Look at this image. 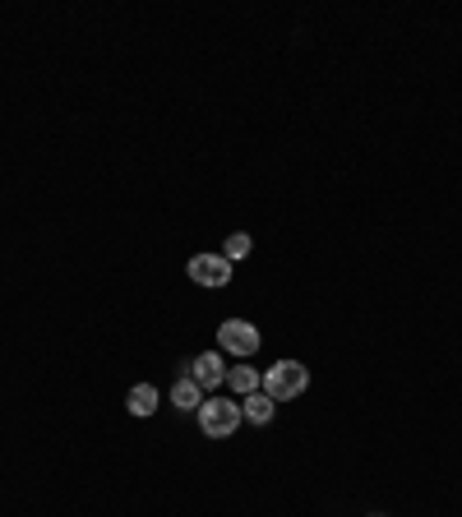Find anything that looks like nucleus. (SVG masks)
<instances>
[{
  "label": "nucleus",
  "mask_w": 462,
  "mask_h": 517,
  "mask_svg": "<svg viewBox=\"0 0 462 517\" xmlns=\"http://www.w3.org/2000/svg\"><path fill=\"white\" fill-rule=\"evenodd\" d=\"M241 402H231V397H204V407H199V429L208 434V439H231L241 425Z\"/></svg>",
  "instance_id": "obj_1"
},
{
  "label": "nucleus",
  "mask_w": 462,
  "mask_h": 517,
  "mask_svg": "<svg viewBox=\"0 0 462 517\" xmlns=\"http://www.w3.org/2000/svg\"><path fill=\"white\" fill-rule=\"evenodd\" d=\"M305 383H310V370H305L300 361H278L273 370L263 374V392L273 397V402H287V397H296V392H305Z\"/></svg>",
  "instance_id": "obj_2"
},
{
  "label": "nucleus",
  "mask_w": 462,
  "mask_h": 517,
  "mask_svg": "<svg viewBox=\"0 0 462 517\" xmlns=\"http://www.w3.org/2000/svg\"><path fill=\"white\" fill-rule=\"evenodd\" d=\"M185 272H189V282H199V287H226L231 282V259H222V254H195L185 263Z\"/></svg>",
  "instance_id": "obj_3"
},
{
  "label": "nucleus",
  "mask_w": 462,
  "mask_h": 517,
  "mask_svg": "<svg viewBox=\"0 0 462 517\" xmlns=\"http://www.w3.org/2000/svg\"><path fill=\"white\" fill-rule=\"evenodd\" d=\"M217 342H222V351H231V355H254V351H259V328L245 324V319H226V324L217 328Z\"/></svg>",
  "instance_id": "obj_4"
},
{
  "label": "nucleus",
  "mask_w": 462,
  "mask_h": 517,
  "mask_svg": "<svg viewBox=\"0 0 462 517\" xmlns=\"http://www.w3.org/2000/svg\"><path fill=\"white\" fill-rule=\"evenodd\" d=\"M189 379H195L199 388H217V383H226V365H222V355L217 351H204L195 365H189Z\"/></svg>",
  "instance_id": "obj_5"
},
{
  "label": "nucleus",
  "mask_w": 462,
  "mask_h": 517,
  "mask_svg": "<svg viewBox=\"0 0 462 517\" xmlns=\"http://www.w3.org/2000/svg\"><path fill=\"white\" fill-rule=\"evenodd\" d=\"M241 416H245L250 425H268V420H273V397H268L263 388H259V392H250L245 402H241Z\"/></svg>",
  "instance_id": "obj_6"
},
{
  "label": "nucleus",
  "mask_w": 462,
  "mask_h": 517,
  "mask_svg": "<svg viewBox=\"0 0 462 517\" xmlns=\"http://www.w3.org/2000/svg\"><path fill=\"white\" fill-rule=\"evenodd\" d=\"M171 407H180V411H199V407H204V388L185 374V379L171 388Z\"/></svg>",
  "instance_id": "obj_7"
},
{
  "label": "nucleus",
  "mask_w": 462,
  "mask_h": 517,
  "mask_svg": "<svg viewBox=\"0 0 462 517\" xmlns=\"http://www.w3.org/2000/svg\"><path fill=\"white\" fill-rule=\"evenodd\" d=\"M125 402H130V416H152V411H158V388H152V383H134Z\"/></svg>",
  "instance_id": "obj_8"
},
{
  "label": "nucleus",
  "mask_w": 462,
  "mask_h": 517,
  "mask_svg": "<svg viewBox=\"0 0 462 517\" xmlns=\"http://www.w3.org/2000/svg\"><path fill=\"white\" fill-rule=\"evenodd\" d=\"M226 383H231V392L250 397V392H259L263 374H259V370H250V365H241V370H226Z\"/></svg>",
  "instance_id": "obj_9"
},
{
  "label": "nucleus",
  "mask_w": 462,
  "mask_h": 517,
  "mask_svg": "<svg viewBox=\"0 0 462 517\" xmlns=\"http://www.w3.org/2000/svg\"><path fill=\"white\" fill-rule=\"evenodd\" d=\"M250 254V235L245 231H231L226 235V250H222V259H231V263H236V259H245Z\"/></svg>",
  "instance_id": "obj_10"
}]
</instances>
